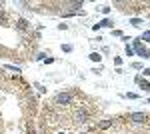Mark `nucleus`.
<instances>
[{
    "label": "nucleus",
    "mask_w": 150,
    "mask_h": 134,
    "mask_svg": "<svg viewBox=\"0 0 150 134\" xmlns=\"http://www.w3.org/2000/svg\"><path fill=\"white\" fill-rule=\"evenodd\" d=\"M148 104H150V100H148Z\"/></svg>",
    "instance_id": "obj_22"
},
{
    "label": "nucleus",
    "mask_w": 150,
    "mask_h": 134,
    "mask_svg": "<svg viewBox=\"0 0 150 134\" xmlns=\"http://www.w3.org/2000/svg\"><path fill=\"white\" fill-rule=\"evenodd\" d=\"M88 58H90L92 62H100V60H102V56H100V52H92V54L88 56Z\"/></svg>",
    "instance_id": "obj_7"
},
{
    "label": "nucleus",
    "mask_w": 150,
    "mask_h": 134,
    "mask_svg": "<svg viewBox=\"0 0 150 134\" xmlns=\"http://www.w3.org/2000/svg\"><path fill=\"white\" fill-rule=\"evenodd\" d=\"M130 24L136 26V28H140V26L144 24V20H142V18H130Z\"/></svg>",
    "instance_id": "obj_6"
},
{
    "label": "nucleus",
    "mask_w": 150,
    "mask_h": 134,
    "mask_svg": "<svg viewBox=\"0 0 150 134\" xmlns=\"http://www.w3.org/2000/svg\"><path fill=\"white\" fill-rule=\"evenodd\" d=\"M132 68L134 70H144V64L142 62H132Z\"/></svg>",
    "instance_id": "obj_11"
},
{
    "label": "nucleus",
    "mask_w": 150,
    "mask_h": 134,
    "mask_svg": "<svg viewBox=\"0 0 150 134\" xmlns=\"http://www.w3.org/2000/svg\"><path fill=\"white\" fill-rule=\"evenodd\" d=\"M100 10H102L104 14H110V10H112V8H110V6H102V8H100Z\"/></svg>",
    "instance_id": "obj_15"
},
{
    "label": "nucleus",
    "mask_w": 150,
    "mask_h": 134,
    "mask_svg": "<svg viewBox=\"0 0 150 134\" xmlns=\"http://www.w3.org/2000/svg\"><path fill=\"white\" fill-rule=\"evenodd\" d=\"M72 50H74L72 44H62V52H72Z\"/></svg>",
    "instance_id": "obj_10"
},
{
    "label": "nucleus",
    "mask_w": 150,
    "mask_h": 134,
    "mask_svg": "<svg viewBox=\"0 0 150 134\" xmlns=\"http://www.w3.org/2000/svg\"><path fill=\"white\" fill-rule=\"evenodd\" d=\"M100 24V28H102V26H106V28H112V26H114V20H112V18H104L102 22H98Z\"/></svg>",
    "instance_id": "obj_5"
},
{
    "label": "nucleus",
    "mask_w": 150,
    "mask_h": 134,
    "mask_svg": "<svg viewBox=\"0 0 150 134\" xmlns=\"http://www.w3.org/2000/svg\"><path fill=\"white\" fill-rule=\"evenodd\" d=\"M134 82H136V84H138V86H140L142 90H150V84H148V80L144 78L142 74H138V76L134 78Z\"/></svg>",
    "instance_id": "obj_3"
},
{
    "label": "nucleus",
    "mask_w": 150,
    "mask_h": 134,
    "mask_svg": "<svg viewBox=\"0 0 150 134\" xmlns=\"http://www.w3.org/2000/svg\"><path fill=\"white\" fill-rule=\"evenodd\" d=\"M16 28H18V30H28L30 24H28L26 18H18V20H16Z\"/></svg>",
    "instance_id": "obj_4"
},
{
    "label": "nucleus",
    "mask_w": 150,
    "mask_h": 134,
    "mask_svg": "<svg viewBox=\"0 0 150 134\" xmlns=\"http://www.w3.org/2000/svg\"><path fill=\"white\" fill-rule=\"evenodd\" d=\"M72 100H74V94L72 92H60L56 98H54V102H56L58 106H68V104H72Z\"/></svg>",
    "instance_id": "obj_1"
},
{
    "label": "nucleus",
    "mask_w": 150,
    "mask_h": 134,
    "mask_svg": "<svg viewBox=\"0 0 150 134\" xmlns=\"http://www.w3.org/2000/svg\"><path fill=\"white\" fill-rule=\"evenodd\" d=\"M112 122H114V120H104V122L98 124V128H108V126H112Z\"/></svg>",
    "instance_id": "obj_9"
},
{
    "label": "nucleus",
    "mask_w": 150,
    "mask_h": 134,
    "mask_svg": "<svg viewBox=\"0 0 150 134\" xmlns=\"http://www.w3.org/2000/svg\"><path fill=\"white\" fill-rule=\"evenodd\" d=\"M146 118H148L146 112H130V114H128V120H132V122H136V124L146 122Z\"/></svg>",
    "instance_id": "obj_2"
},
{
    "label": "nucleus",
    "mask_w": 150,
    "mask_h": 134,
    "mask_svg": "<svg viewBox=\"0 0 150 134\" xmlns=\"http://www.w3.org/2000/svg\"><path fill=\"white\" fill-rule=\"evenodd\" d=\"M112 36H124V34H122V30H112Z\"/></svg>",
    "instance_id": "obj_18"
},
{
    "label": "nucleus",
    "mask_w": 150,
    "mask_h": 134,
    "mask_svg": "<svg viewBox=\"0 0 150 134\" xmlns=\"http://www.w3.org/2000/svg\"><path fill=\"white\" fill-rule=\"evenodd\" d=\"M36 60H46V54H44V52H40V54L36 56Z\"/></svg>",
    "instance_id": "obj_17"
},
{
    "label": "nucleus",
    "mask_w": 150,
    "mask_h": 134,
    "mask_svg": "<svg viewBox=\"0 0 150 134\" xmlns=\"http://www.w3.org/2000/svg\"><path fill=\"white\" fill-rule=\"evenodd\" d=\"M140 40H142V42H150V30H144L142 36H140Z\"/></svg>",
    "instance_id": "obj_8"
},
{
    "label": "nucleus",
    "mask_w": 150,
    "mask_h": 134,
    "mask_svg": "<svg viewBox=\"0 0 150 134\" xmlns=\"http://www.w3.org/2000/svg\"><path fill=\"white\" fill-rule=\"evenodd\" d=\"M82 134H86V132H82Z\"/></svg>",
    "instance_id": "obj_21"
},
{
    "label": "nucleus",
    "mask_w": 150,
    "mask_h": 134,
    "mask_svg": "<svg viewBox=\"0 0 150 134\" xmlns=\"http://www.w3.org/2000/svg\"><path fill=\"white\" fill-rule=\"evenodd\" d=\"M144 76H150V68H144V72H142Z\"/></svg>",
    "instance_id": "obj_19"
},
{
    "label": "nucleus",
    "mask_w": 150,
    "mask_h": 134,
    "mask_svg": "<svg viewBox=\"0 0 150 134\" xmlns=\"http://www.w3.org/2000/svg\"><path fill=\"white\" fill-rule=\"evenodd\" d=\"M60 134H66V132H60Z\"/></svg>",
    "instance_id": "obj_20"
},
{
    "label": "nucleus",
    "mask_w": 150,
    "mask_h": 134,
    "mask_svg": "<svg viewBox=\"0 0 150 134\" xmlns=\"http://www.w3.org/2000/svg\"><path fill=\"white\" fill-rule=\"evenodd\" d=\"M114 64H116V66H120V64H122V58H120V56H116V58H114Z\"/></svg>",
    "instance_id": "obj_16"
},
{
    "label": "nucleus",
    "mask_w": 150,
    "mask_h": 134,
    "mask_svg": "<svg viewBox=\"0 0 150 134\" xmlns=\"http://www.w3.org/2000/svg\"><path fill=\"white\" fill-rule=\"evenodd\" d=\"M126 54L128 56H134V50H132V46H130V44H126Z\"/></svg>",
    "instance_id": "obj_13"
},
{
    "label": "nucleus",
    "mask_w": 150,
    "mask_h": 134,
    "mask_svg": "<svg viewBox=\"0 0 150 134\" xmlns=\"http://www.w3.org/2000/svg\"><path fill=\"white\" fill-rule=\"evenodd\" d=\"M6 68H8V70H12V72H16V74L20 72V66H12V64H6Z\"/></svg>",
    "instance_id": "obj_12"
},
{
    "label": "nucleus",
    "mask_w": 150,
    "mask_h": 134,
    "mask_svg": "<svg viewBox=\"0 0 150 134\" xmlns=\"http://www.w3.org/2000/svg\"><path fill=\"white\" fill-rule=\"evenodd\" d=\"M126 96L130 98V100H136V98H138V94H134V92H128Z\"/></svg>",
    "instance_id": "obj_14"
}]
</instances>
